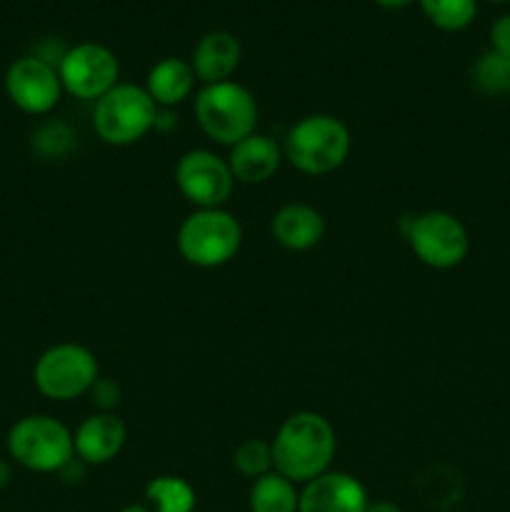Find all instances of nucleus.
Listing matches in <instances>:
<instances>
[{
    "label": "nucleus",
    "instance_id": "f257e3e1",
    "mask_svg": "<svg viewBox=\"0 0 510 512\" xmlns=\"http://www.w3.org/2000/svg\"><path fill=\"white\" fill-rule=\"evenodd\" d=\"M270 445L275 473L305 485L328 473L335 455V430L320 413L303 410L280 425Z\"/></svg>",
    "mask_w": 510,
    "mask_h": 512
},
{
    "label": "nucleus",
    "instance_id": "f03ea898",
    "mask_svg": "<svg viewBox=\"0 0 510 512\" xmlns=\"http://www.w3.org/2000/svg\"><path fill=\"white\" fill-rule=\"evenodd\" d=\"M350 153V130L335 115L315 113L300 118L285 135V158L305 175H328Z\"/></svg>",
    "mask_w": 510,
    "mask_h": 512
},
{
    "label": "nucleus",
    "instance_id": "7ed1b4c3",
    "mask_svg": "<svg viewBox=\"0 0 510 512\" xmlns=\"http://www.w3.org/2000/svg\"><path fill=\"white\" fill-rule=\"evenodd\" d=\"M195 118L210 140L233 148L235 143L255 133L258 103L248 88L225 80L200 90L195 98Z\"/></svg>",
    "mask_w": 510,
    "mask_h": 512
},
{
    "label": "nucleus",
    "instance_id": "20e7f679",
    "mask_svg": "<svg viewBox=\"0 0 510 512\" xmlns=\"http://www.w3.org/2000/svg\"><path fill=\"white\" fill-rule=\"evenodd\" d=\"M243 228L223 208H198L178 230V250L195 268H220L238 255Z\"/></svg>",
    "mask_w": 510,
    "mask_h": 512
},
{
    "label": "nucleus",
    "instance_id": "39448f33",
    "mask_svg": "<svg viewBox=\"0 0 510 512\" xmlns=\"http://www.w3.org/2000/svg\"><path fill=\"white\" fill-rule=\"evenodd\" d=\"M8 453L33 473H63L75 458L73 433L50 415H25L10 428Z\"/></svg>",
    "mask_w": 510,
    "mask_h": 512
},
{
    "label": "nucleus",
    "instance_id": "423d86ee",
    "mask_svg": "<svg viewBox=\"0 0 510 512\" xmlns=\"http://www.w3.org/2000/svg\"><path fill=\"white\" fill-rule=\"evenodd\" d=\"M158 123V105L140 85L118 83L95 100L93 128L108 145L138 143Z\"/></svg>",
    "mask_w": 510,
    "mask_h": 512
},
{
    "label": "nucleus",
    "instance_id": "0eeeda50",
    "mask_svg": "<svg viewBox=\"0 0 510 512\" xmlns=\"http://www.w3.org/2000/svg\"><path fill=\"white\" fill-rule=\"evenodd\" d=\"M98 378V360L85 345L78 343L53 345L35 360L33 368L35 388L58 403L90 393Z\"/></svg>",
    "mask_w": 510,
    "mask_h": 512
},
{
    "label": "nucleus",
    "instance_id": "6e6552de",
    "mask_svg": "<svg viewBox=\"0 0 510 512\" xmlns=\"http://www.w3.org/2000/svg\"><path fill=\"white\" fill-rule=\"evenodd\" d=\"M410 250L420 263L435 270H450L465 260L470 250V238L465 225L445 210H428L410 220L408 228Z\"/></svg>",
    "mask_w": 510,
    "mask_h": 512
},
{
    "label": "nucleus",
    "instance_id": "1a4fd4ad",
    "mask_svg": "<svg viewBox=\"0 0 510 512\" xmlns=\"http://www.w3.org/2000/svg\"><path fill=\"white\" fill-rule=\"evenodd\" d=\"M63 90L80 100H98L118 85L120 63L110 48L100 43H80L63 53L58 63Z\"/></svg>",
    "mask_w": 510,
    "mask_h": 512
},
{
    "label": "nucleus",
    "instance_id": "9d476101",
    "mask_svg": "<svg viewBox=\"0 0 510 512\" xmlns=\"http://www.w3.org/2000/svg\"><path fill=\"white\" fill-rule=\"evenodd\" d=\"M175 185L195 208H223L233 193L235 178L228 160L210 150H188L175 165Z\"/></svg>",
    "mask_w": 510,
    "mask_h": 512
},
{
    "label": "nucleus",
    "instance_id": "9b49d317",
    "mask_svg": "<svg viewBox=\"0 0 510 512\" xmlns=\"http://www.w3.org/2000/svg\"><path fill=\"white\" fill-rule=\"evenodd\" d=\"M5 93L15 108L30 115H45L58 105L63 95L58 68L38 55H25L10 63L5 73Z\"/></svg>",
    "mask_w": 510,
    "mask_h": 512
},
{
    "label": "nucleus",
    "instance_id": "f8f14e48",
    "mask_svg": "<svg viewBox=\"0 0 510 512\" xmlns=\"http://www.w3.org/2000/svg\"><path fill=\"white\" fill-rule=\"evenodd\" d=\"M368 503V493L358 478L328 470L300 490L298 512H365Z\"/></svg>",
    "mask_w": 510,
    "mask_h": 512
},
{
    "label": "nucleus",
    "instance_id": "ddd939ff",
    "mask_svg": "<svg viewBox=\"0 0 510 512\" xmlns=\"http://www.w3.org/2000/svg\"><path fill=\"white\" fill-rule=\"evenodd\" d=\"M128 430L115 413H95L75 430V458L85 465H105L123 450Z\"/></svg>",
    "mask_w": 510,
    "mask_h": 512
},
{
    "label": "nucleus",
    "instance_id": "4468645a",
    "mask_svg": "<svg viewBox=\"0 0 510 512\" xmlns=\"http://www.w3.org/2000/svg\"><path fill=\"white\" fill-rule=\"evenodd\" d=\"M283 153L268 135H248L230 148L228 168L238 183L258 185L273 178L280 168Z\"/></svg>",
    "mask_w": 510,
    "mask_h": 512
},
{
    "label": "nucleus",
    "instance_id": "2eb2a0df",
    "mask_svg": "<svg viewBox=\"0 0 510 512\" xmlns=\"http://www.w3.org/2000/svg\"><path fill=\"white\" fill-rule=\"evenodd\" d=\"M193 73L205 85L225 83L240 65V43L225 30H213L203 35L193 48Z\"/></svg>",
    "mask_w": 510,
    "mask_h": 512
},
{
    "label": "nucleus",
    "instance_id": "dca6fc26",
    "mask_svg": "<svg viewBox=\"0 0 510 512\" xmlns=\"http://www.w3.org/2000/svg\"><path fill=\"white\" fill-rule=\"evenodd\" d=\"M270 233L283 248L310 250L323 240L325 220L313 205L288 203L270 220Z\"/></svg>",
    "mask_w": 510,
    "mask_h": 512
},
{
    "label": "nucleus",
    "instance_id": "f3484780",
    "mask_svg": "<svg viewBox=\"0 0 510 512\" xmlns=\"http://www.w3.org/2000/svg\"><path fill=\"white\" fill-rule=\"evenodd\" d=\"M195 73L193 65L183 58H163L155 63L148 73V90L150 98L160 108H173L180 105L190 93H193Z\"/></svg>",
    "mask_w": 510,
    "mask_h": 512
},
{
    "label": "nucleus",
    "instance_id": "a211bd4d",
    "mask_svg": "<svg viewBox=\"0 0 510 512\" xmlns=\"http://www.w3.org/2000/svg\"><path fill=\"white\" fill-rule=\"evenodd\" d=\"M300 490L293 480L283 478L280 473H268L253 480L248 505L250 512H298Z\"/></svg>",
    "mask_w": 510,
    "mask_h": 512
},
{
    "label": "nucleus",
    "instance_id": "6ab92c4d",
    "mask_svg": "<svg viewBox=\"0 0 510 512\" xmlns=\"http://www.w3.org/2000/svg\"><path fill=\"white\" fill-rule=\"evenodd\" d=\"M145 498H148L153 512H193L198 495L188 480L178 475H160L145 485Z\"/></svg>",
    "mask_w": 510,
    "mask_h": 512
},
{
    "label": "nucleus",
    "instance_id": "aec40b11",
    "mask_svg": "<svg viewBox=\"0 0 510 512\" xmlns=\"http://www.w3.org/2000/svg\"><path fill=\"white\" fill-rule=\"evenodd\" d=\"M470 78L478 93L483 95H505L510 93V58L485 50L473 63Z\"/></svg>",
    "mask_w": 510,
    "mask_h": 512
},
{
    "label": "nucleus",
    "instance_id": "412c9836",
    "mask_svg": "<svg viewBox=\"0 0 510 512\" xmlns=\"http://www.w3.org/2000/svg\"><path fill=\"white\" fill-rule=\"evenodd\" d=\"M420 5L425 18L448 33L465 30L478 13V0H420Z\"/></svg>",
    "mask_w": 510,
    "mask_h": 512
},
{
    "label": "nucleus",
    "instance_id": "4be33fe9",
    "mask_svg": "<svg viewBox=\"0 0 510 512\" xmlns=\"http://www.w3.org/2000/svg\"><path fill=\"white\" fill-rule=\"evenodd\" d=\"M233 465L245 478H263V475L273 473V445L260 438L245 440L235 448Z\"/></svg>",
    "mask_w": 510,
    "mask_h": 512
},
{
    "label": "nucleus",
    "instance_id": "5701e85b",
    "mask_svg": "<svg viewBox=\"0 0 510 512\" xmlns=\"http://www.w3.org/2000/svg\"><path fill=\"white\" fill-rule=\"evenodd\" d=\"M90 400H93V405H98L100 413H110L120 403V388L110 380L98 378L90 388Z\"/></svg>",
    "mask_w": 510,
    "mask_h": 512
},
{
    "label": "nucleus",
    "instance_id": "b1692460",
    "mask_svg": "<svg viewBox=\"0 0 510 512\" xmlns=\"http://www.w3.org/2000/svg\"><path fill=\"white\" fill-rule=\"evenodd\" d=\"M490 50L510 58V13L500 15V18L490 25Z\"/></svg>",
    "mask_w": 510,
    "mask_h": 512
},
{
    "label": "nucleus",
    "instance_id": "393cba45",
    "mask_svg": "<svg viewBox=\"0 0 510 512\" xmlns=\"http://www.w3.org/2000/svg\"><path fill=\"white\" fill-rule=\"evenodd\" d=\"M365 512H403V508L395 503H390V500H378V503H368Z\"/></svg>",
    "mask_w": 510,
    "mask_h": 512
},
{
    "label": "nucleus",
    "instance_id": "a878e982",
    "mask_svg": "<svg viewBox=\"0 0 510 512\" xmlns=\"http://www.w3.org/2000/svg\"><path fill=\"white\" fill-rule=\"evenodd\" d=\"M10 483V465L0 458V490Z\"/></svg>",
    "mask_w": 510,
    "mask_h": 512
},
{
    "label": "nucleus",
    "instance_id": "bb28decb",
    "mask_svg": "<svg viewBox=\"0 0 510 512\" xmlns=\"http://www.w3.org/2000/svg\"><path fill=\"white\" fill-rule=\"evenodd\" d=\"M375 3H378L380 8H405V5L413 3V0H375Z\"/></svg>",
    "mask_w": 510,
    "mask_h": 512
},
{
    "label": "nucleus",
    "instance_id": "cd10ccee",
    "mask_svg": "<svg viewBox=\"0 0 510 512\" xmlns=\"http://www.w3.org/2000/svg\"><path fill=\"white\" fill-rule=\"evenodd\" d=\"M118 512H153V510H148L145 508V505H125V508H120Z\"/></svg>",
    "mask_w": 510,
    "mask_h": 512
},
{
    "label": "nucleus",
    "instance_id": "c85d7f7f",
    "mask_svg": "<svg viewBox=\"0 0 510 512\" xmlns=\"http://www.w3.org/2000/svg\"><path fill=\"white\" fill-rule=\"evenodd\" d=\"M490 3H510V0H490Z\"/></svg>",
    "mask_w": 510,
    "mask_h": 512
}]
</instances>
